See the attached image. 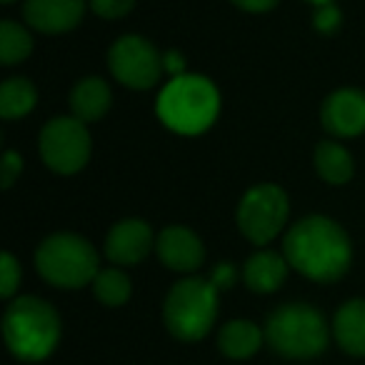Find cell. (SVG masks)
<instances>
[{"instance_id": "obj_1", "label": "cell", "mask_w": 365, "mask_h": 365, "mask_svg": "<svg viewBox=\"0 0 365 365\" xmlns=\"http://www.w3.org/2000/svg\"><path fill=\"white\" fill-rule=\"evenodd\" d=\"M283 255L290 268L315 283H335L350 268L353 248L348 233L325 215L300 218L283 240Z\"/></svg>"}, {"instance_id": "obj_2", "label": "cell", "mask_w": 365, "mask_h": 365, "mask_svg": "<svg viewBox=\"0 0 365 365\" xmlns=\"http://www.w3.org/2000/svg\"><path fill=\"white\" fill-rule=\"evenodd\" d=\"M155 113L165 128L180 135H200L220 113V93L205 76L182 73L168 81L155 103Z\"/></svg>"}, {"instance_id": "obj_3", "label": "cell", "mask_w": 365, "mask_h": 365, "mask_svg": "<svg viewBox=\"0 0 365 365\" xmlns=\"http://www.w3.org/2000/svg\"><path fill=\"white\" fill-rule=\"evenodd\" d=\"M3 335L11 353L28 363L43 360L61 340V318L56 308L36 295H23L3 315Z\"/></svg>"}, {"instance_id": "obj_4", "label": "cell", "mask_w": 365, "mask_h": 365, "mask_svg": "<svg viewBox=\"0 0 365 365\" xmlns=\"http://www.w3.org/2000/svg\"><path fill=\"white\" fill-rule=\"evenodd\" d=\"M36 268L56 288H83L93 283L98 270V253L83 235L53 233L38 245Z\"/></svg>"}, {"instance_id": "obj_5", "label": "cell", "mask_w": 365, "mask_h": 365, "mask_svg": "<svg viewBox=\"0 0 365 365\" xmlns=\"http://www.w3.org/2000/svg\"><path fill=\"white\" fill-rule=\"evenodd\" d=\"M270 348L283 358L305 360L323 353L328 345V325L323 315L305 303L280 305L265 323Z\"/></svg>"}, {"instance_id": "obj_6", "label": "cell", "mask_w": 365, "mask_h": 365, "mask_svg": "<svg viewBox=\"0 0 365 365\" xmlns=\"http://www.w3.org/2000/svg\"><path fill=\"white\" fill-rule=\"evenodd\" d=\"M218 313V288L213 280L185 278L170 288L163 305L165 325L178 340H200L208 335Z\"/></svg>"}, {"instance_id": "obj_7", "label": "cell", "mask_w": 365, "mask_h": 365, "mask_svg": "<svg viewBox=\"0 0 365 365\" xmlns=\"http://www.w3.org/2000/svg\"><path fill=\"white\" fill-rule=\"evenodd\" d=\"M288 213L290 205L285 190L273 185V182H260L240 198L235 220H238L240 233L250 243L268 245L270 240L280 235L285 220H288Z\"/></svg>"}, {"instance_id": "obj_8", "label": "cell", "mask_w": 365, "mask_h": 365, "mask_svg": "<svg viewBox=\"0 0 365 365\" xmlns=\"http://www.w3.org/2000/svg\"><path fill=\"white\" fill-rule=\"evenodd\" d=\"M41 158L53 173L73 175L91 160V133L73 115H58L46 123L38 138Z\"/></svg>"}, {"instance_id": "obj_9", "label": "cell", "mask_w": 365, "mask_h": 365, "mask_svg": "<svg viewBox=\"0 0 365 365\" xmlns=\"http://www.w3.org/2000/svg\"><path fill=\"white\" fill-rule=\"evenodd\" d=\"M108 68L113 78L133 91H148L160 81L163 56L148 38L123 36L108 51Z\"/></svg>"}, {"instance_id": "obj_10", "label": "cell", "mask_w": 365, "mask_h": 365, "mask_svg": "<svg viewBox=\"0 0 365 365\" xmlns=\"http://www.w3.org/2000/svg\"><path fill=\"white\" fill-rule=\"evenodd\" d=\"M320 123L335 138H358L365 133V91L340 88L320 106Z\"/></svg>"}, {"instance_id": "obj_11", "label": "cell", "mask_w": 365, "mask_h": 365, "mask_svg": "<svg viewBox=\"0 0 365 365\" xmlns=\"http://www.w3.org/2000/svg\"><path fill=\"white\" fill-rule=\"evenodd\" d=\"M158 258L165 268L175 273H193L203 265L205 245L190 228L182 225H168L155 240Z\"/></svg>"}, {"instance_id": "obj_12", "label": "cell", "mask_w": 365, "mask_h": 365, "mask_svg": "<svg viewBox=\"0 0 365 365\" xmlns=\"http://www.w3.org/2000/svg\"><path fill=\"white\" fill-rule=\"evenodd\" d=\"M155 240L158 238H153V230L145 220H120L113 225L106 238V258L115 265H135L150 253Z\"/></svg>"}, {"instance_id": "obj_13", "label": "cell", "mask_w": 365, "mask_h": 365, "mask_svg": "<svg viewBox=\"0 0 365 365\" xmlns=\"http://www.w3.org/2000/svg\"><path fill=\"white\" fill-rule=\"evenodd\" d=\"M86 13V0H26L23 18L31 28L48 36L68 33L81 26Z\"/></svg>"}, {"instance_id": "obj_14", "label": "cell", "mask_w": 365, "mask_h": 365, "mask_svg": "<svg viewBox=\"0 0 365 365\" xmlns=\"http://www.w3.org/2000/svg\"><path fill=\"white\" fill-rule=\"evenodd\" d=\"M285 275H288V260L275 250L253 253L243 265V283L253 293H275L285 283Z\"/></svg>"}, {"instance_id": "obj_15", "label": "cell", "mask_w": 365, "mask_h": 365, "mask_svg": "<svg viewBox=\"0 0 365 365\" xmlns=\"http://www.w3.org/2000/svg\"><path fill=\"white\" fill-rule=\"evenodd\" d=\"M110 103L113 93L103 78L88 76L81 83H76V88L71 91L73 118H78L81 123H96L106 118V113L110 110Z\"/></svg>"}, {"instance_id": "obj_16", "label": "cell", "mask_w": 365, "mask_h": 365, "mask_svg": "<svg viewBox=\"0 0 365 365\" xmlns=\"http://www.w3.org/2000/svg\"><path fill=\"white\" fill-rule=\"evenodd\" d=\"M333 333L348 355H365V300L355 298L340 305L333 320Z\"/></svg>"}, {"instance_id": "obj_17", "label": "cell", "mask_w": 365, "mask_h": 365, "mask_svg": "<svg viewBox=\"0 0 365 365\" xmlns=\"http://www.w3.org/2000/svg\"><path fill=\"white\" fill-rule=\"evenodd\" d=\"M313 165L315 173L330 185H345L355 173V163L350 153L335 140H323L315 145Z\"/></svg>"}, {"instance_id": "obj_18", "label": "cell", "mask_w": 365, "mask_h": 365, "mask_svg": "<svg viewBox=\"0 0 365 365\" xmlns=\"http://www.w3.org/2000/svg\"><path fill=\"white\" fill-rule=\"evenodd\" d=\"M263 343V333L255 323L250 320H230V323L223 325L218 335V345L228 358L243 360L250 358L255 350Z\"/></svg>"}, {"instance_id": "obj_19", "label": "cell", "mask_w": 365, "mask_h": 365, "mask_svg": "<svg viewBox=\"0 0 365 365\" xmlns=\"http://www.w3.org/2000/svg\"><path fill=\"white\" fill-rule=\"evenodd\" d=\"M38 91L28 78H8L0 86V115L6 120L26 118L36 108Z\"/></svg>"}, {"instance_id": "obj_20", "label": "cell", "mask_w": 365, "mask_h": 365, "mask_svg": "<svg viewBox=\"0 0 365 365\" xmlns=\"http://www.w3.org/2000/svg\"><path fill=\"white\" fill-rule=\"evenodd\" d=\"M33 53V38L21 23H0V61L3 66H18Z\"/></svg>"}, {"instance_id": "obj_21", "label": "cell", "mask_w": 365, "mask_h": 365, "mask_svg": "<svg viewBox=\"0 0 365 365\" xmlns=\"http://www.w3.org/2000/svg\"><path fill=\"white\" fill-rule=\"evenodd\" d=\"M91 285H93V295H96L103 305H110V308H118V305L128 303L130 290H133L130 278L118 268L101 270Z\"/></svg>"}, {"instance_id": "obj_22", "label": "cell", "mask_w": 365, "mask_h": 365, "mask_svg": "<svg viewBox=\"0 0 365 365\" xmlns=\"http://www.w3.org/2000/svg\"><path fill=\"white\" fill-rule=\"evenodd\" d=\"M18 285H21V265L13 253H3V258H0V295L13 298Z\"/></svg>"}, {"instance_id": "obj_23", "label": "cell", "mask_w": 365, "mask_h": 365, "mask_svg": "<svg viewBox=\"0 0 365 365\" xmlns=\"http://www.w3.org/2000/svg\"><path fill=\"white\" fill-rule=\"evenodd\" d=\"M91 8L96 16L106 18V21H118L135 8V0H91Z\"/></svg>"}, {"instance_id": "obj_24", "label": "cell", "mask_w": 365, "mask_h": 365, "mask_svg": "<svg viewBox=\"0 0 365 365\" xmlns=\"http://www.w3.org/2000/svg\"><path fill=\"white\" fill-rule=\"evenodd\" d=\"M23 173V158L16 150H6L3 153V160H0V178H3V188H13V182L21 178Z\"/></svg>"}, {"instance_id": "obj_25", "label": "cell", "mask_w": 365, "mask_h": 365, "mask_svg": "<svg viewBox=\"0 0 365 365\" xmlns=\"http://www.w3.org/2000/svg\"><path fill=\"white\" fill-rule=\"evenodd\" d=\"M340 21H343V16H340V11L335 8V3H328V6H318L313 26H315V31H320V33H335L340 28Z\"/></svg>"}, {"instance_id": "obj_26", "label": "cell", "mask_w": 365, "mask_h": 365, "mask_svg": "<svg viewBox=\"0 0 365 365\" xmlns=\"http://www.w3.org/2000/svg\"><path fill=\"white\" fill-rule=\"evenodd\" d=\"M233 6H238L240 11H248V13H268L278 6L280 0H230Z\"/></svg>"}, {"instance_id": "obj_27", "label": "cell", "mask_w": 365, "mask_h": 365, "mask_svg": "<svg viewBox=\"0 0 365 365\" xmlns=\"http://www.w3.org/2000/svg\"><path fill=\"white\" fill-rule=\"evenodd\" d=\"M233 278H235V270L230 265H218L213 273V285L215 288H230L233 285Z\"/></svg>"}, {"instance_id": "obj_28", "label": "cell", "mask_w": 365, "mask_h": 365, "mask_svg": "<svg viewBox=\"0 0 365 365\" xmlns=\"http://www.w3.org/2000/svg\"><path fill=\"white\" fill-rule=\"evenodd\" d=\"M163 66L173 73V78L182 76V61H180V56H178V53H168V56L163 58Z\"/></svg>"}, {"instance_id": "obj_29", "label": "cell", "mask_w": 365, "mask_h": 365, "mask_svg": "<svg viewBox=\"0 0 365 365\" xmlns=\"http://www.w3.org/2000/svg\"><path fill=\"white\" fill-rule=\"evenodd\" d=\"M308 3H313V6H328V3H333V0H308Z\"/></svg>"}, {"instance_id": "obj_30", "label": "cell", "mask_w": 365, "mask_h": 365, "mask_svg": "<svg viewBox=\"0 0 365 365\" xmlns=\"http://www.w3.org/2000/svg\"><path fill=\"white\" fill-rule=\"evenodd\" d=\"M3 3H13V0H3Z\"/></svg>"}]
</instances>
